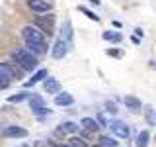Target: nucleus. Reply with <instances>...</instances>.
<instances>
[{"instance_id":"1","label":"nucleus","mask_w":156,"mask_h":147,"mask_svg":"<svg viewBox=\"0 0 156 147\" xmlns=\"http://www.w3.org/2000/svg\"><path fill=\"white\" fill-rule=\"evenodd\" d=\"M12 59H14V61H16L18 65L23 69V71H35L37 65H39L37 57H35V55H31V53H29L26 47L16 49V51L12 53Z\"/></svg>"},{"instance_id":"2","label":"nucleus","mask_w":156,"mask_h":147,"mask_svg":"<svg viewBox=\"0 0 156 147\" xmlns=\"http://www.w3.org/2000/svg\"><path fill=\"white\" fill-rule=\"evenodd\" d=\"M33 26H35L43 36H47V37L53 36V32H55V14L47 12L45 16H37L35 22H33Z\"/></svg>"},{"instance_id":"3","label":"nucleus","mask_w":156,"mask_h":147,"mask_svg":"<svg viewBox=\"0 0 156 147\" xmlns=\"http://www.w3.org/2000/svg\"><path fill=\"white\" fill-rule=\"evenodd\" d=\"M12 81H16L14 75V63H0V88H8Z\"/></svg>"},{"instance_id":"4","label":"nucleus","mask_w":156,"mask_h":147,"mask_svg":"<svg viewBox=\"0 0 156 147\" xmlns=\"http://www.w3.org/2000/svg\"><path fill=\"white\" fill-rule=\"evenodd\" d=\"M22 37L26 39V43H45V36L35 26H26L22 29Z\"/></svg>"},{"instance_id":"5","label":"nucleus","mask_w":156,"mask_h":147,"mask_svg":"<svg viewBox=\"0 0 156 147\" xmlns=\"http://www.w3.org/2000/svg\"><path fill=\"white\" fill-rule=\"evenodd\" d=\"M70 45H72V43H68V41H65V39L58 37L57 43H55V47H53V57H55V59H62L68 51H70Z\"/></svg>"},{"instance_id":"6","label":"nucleus","mask_w":156,"mask_h":147,"mask_svg":"<svg viewBox=\"0 0 156 147\" xmlns=\"http://www.w3.org/2000/svg\"><path fill=\"white\" fill-rule=\"evenodd\" d=\"M27 6L31 8L33 12H37V14H47V12H51V2H49V0H29Z\"/></svg>"},{"instance_id":"7","label":"nucleus","mask_w":156,"mask_h":147,"mask_svg":"<svg viewBox=\"0 0 156 147\" xmlns=\"http://www.w3.org/2000/svg\"><path fill=\"white\" fill-rule=\"evenodd\" d=\"M111 127V131H113L115 135H119V137H123V139H127L129 137V126L125 124V122H121V120H113L109 124Z\"/></svg>"},{"instance_id":"8","label":"nucleus","mask_w":156,"mask_h":147,"mask_svg":"<svg viewBox=\"0 0 156 147\" xmlns=\"http://www.w3.org/2000/svg\"><path fill=\"white\" fill-rule=\"evenodd\" d=\"M2 135L4 137H26L27 130H23V127H20V126H6L2 130Z\"/></svg>"},{"instance_id":"9","label":"nucleus","mask_w":156,"mask_h":147,"mask_svg":"<svg viewBox=\"0 0 156 147\" xmlns=\"http://www.w3.org/2000/svg\"><path fill=\"white\" fill-rule=\"evenodd\" d=\"M43 88H45L47 94H57L61 92V82L57 78H51V77H45V82H43Z\"/></svg>"},{"instance_id":"10","label":"nucleus","mask_w":156,"mask_h":147,"mask_svg":"<svg viewBox=\"0 0 156 147\" xmlns=\"http://www.w3.org/2000/svg\"><path fill=\"white\" fill-rule=\"evenodd\" d=\"M26 49L31 53V55L41 57V55L47 53V43H26Z\"/></svg>"},{"instance_id":"11","label":"nucleus","mask_w":156,"mask_h":147,"mask_svg":"<svg viewBox=\"0 0 156 147\" xmlns=\"http://www.w3.org/2000/svg\"><path fill=\"white\" fill-rule=\"evenodd\" d=\"M55 104L57 106H72V104H74V96L68 94V92H57Z\"/></svg>"},{"instance_id":"12","label":"nucleus","mask_w":156,"mask_h":147,"mask_svg":"<svg viewBox=\"0 0 156 147\" xmlns=\"http://www.w3.org/2000/svg\"><path fill=\"white\" fill-rule=\"evenodd\" d=\"M80 127L94 134V131H98V127H100V126H98V122L94 120V118H82V120H80Z\"/></svg>"},{"instance_id":"13","label":"nucleus","mask_w":156,"mask_h":147,"mask_svg":"<svg viewBox=\"0 0 156 147\" xmlns=\"http://www.w3.org/2000/svg\"><path fill=\"white\" fill-rule=\"evenodd\" d=\"M123 102H125V106L129 108V110H133V112H140V108H143L140 100H139V98H135V96H125Z\"/></svg>"},{"instance_id":"14","label":"nucleus","mask_w":156,"mask_h":147,"mask_svg":"<svg viewBox=\"0 0 156 147\" xmlns=\"http://www.w3.org/2000/svg\"><path fill=\"white\" fill-rule=\"evenodd\" d=\"M72 37H74V33H72V24L66 22L62 24V32H61V39H65V41H68V43H72Z\"/></svg>"},{"instance_id":"15","label":"nucleus","mask_w":156,"mask_h":147,"mask_svg":"<svg viewBox=\"0 0 156 147\" xmlns=\"http://www.w3.org/2000/svg\"><path fill=\"white\" fill-rule=\"evenodd\" d=\"M29 100V108H31V110H37V108H41V106H45V100H43L41 96L39 94H31L27 98Z\"/></svg>"},{"instance_id":"16","label":"nucleus","mask_w":156,"mask_h":147,"mask_svg":"<svg viewBox=\"0 0 156 147\" xmlns=\"http://www.w3.org/2000/svg\"><path fill=\"white\" fill-rule=\"evenodd\" d=\"M45 77H47V69H39V71L35 73V75H33V77H31V78H29V81L26 82V86H31V85H35V82L43 81Z\"/></svg>"},{"instance_id":"17","label":"nucleus","mask_w":156,"mask_h":147,"mask_svg":"<svg viewBox=\"0 0 156 147\" xmlns=\"http://www.w3.org/2000/svg\"><path fill=\"white\" fill-rule=\"evenodd\" d=\"M148 139H150V134L146 130H143L139 134V137H136V145H139V147H146V145H148Z\"/></svg>"},{"instance_id":"18","label":"nucleus","mask_w":156,"mask_h":147,"mask_svg":"<svg viewBox=\"0 0 156 147\" xmlns=\"http://www.w3.org/2000/svg\"><path fill=\"white\" fill-rule=\"evenodd\" d=\"M33 92H27V90H23V92H18V94H14V96H10L8 98V102H22V100H27L29 96H31Z\"/></svg>"},{"instance_id":"19","label":"nucleus","mask_w":156,"mask_h":147,"mask_svg":"<svg viewBox=\"0 0 156 147\" xmlns=\"http://www.w3.org/2000/svg\"><path fill=\"white\" fill-rule=\"evenodd\" d=\"M78 127H80V126L74 124V122H65V124L61 126V130L65 131V134H76V131H78Z\"/></svg>"},{"instance_id":"20","label":"nucleus","mask_w":156,"mask_h":147,"mask_svg":"<svg viewBox=\"0 0 156 147\" xmlns=\"http://www.w3.org/2000/svg\"><path fill=\"white\" fill-rule=\"evenodd\" d=\"M68 147H88V143L84 141V137L74 135V137H70V141H68Z\"/></svg>"},{"instance_id":"21","label":"nucleus","mask_w":156,"mask_h":147,"mask_svg":"<svg viewBox=\"0 0 156 147\" xmlns=\"http://www.w3.org/2000/svg\"><path fill=\"white\" fill-rule=\"evenodd\" d=\"M100 145H104V147H117V141L113 139V137H107V135H104L100 139Z\"/></svg>"},{"instance_id":"22","label":"nucleus","mask_w":156,"mask_h":147,"mask_svg":"<svg viewBox=\"0 0 156 147\" xmlns=\"http://www.w3.org/2000/svg\"><path fill=\"white\" fill-rule=\"evenodd\" d=\"M104 39H109V41H121V33H111V32H104Z\"/></svg>"},{"instance_id":"23","label":"nucleus","mask_w":156,"mask_h":147,"mask_svg":"<svg viewBox=\"0 0 156 147\" xmlns=\"http://www.w3.org/2000/svg\"><path fill=\"white\" fill-rule=\"evenodd\" d=\"M33 114H37V116H51V110H49V108H45V106H41V108H37V110H31Z\"/></svg>"},{"instance_id":"24","label":"nucleus","mask_w":156,"mask_h":147,"mask_svg":"<svg viewBox=\"0 0 156 147\" xmlns=\"http://www.w3.org/2000/svg\"><path fill=\"white\" fill-rule=\"evenodd\" d=\"M80 12H84V14H86V16H88V18H90V20H94V22H100V18H98V16H96V14H94V12H90V10H86L84 6H80Z\"/></svg>"},{"instance_id":"25","label":"nucleus","mask_w":156,"mask_h":147,"mask_svg":"<svg viewBox=\"0 0 156 147\" xmlns=\"http://www.w3.org/2000/svg\"><path fill=\"white\" fill-rule=\"evenodd\" d=\"M144 114H146V120H148V124L152 126V124H154V118H152V106H146Z\"/></svg>"},{"instance_id":"26","label":"nucleus","mask_w":156,"mask_h":147,"mask_svg":"<svg viewBox=\"0 0 156 147\" xmlns=\"http://www.w3.org/2000/svg\"><path fill=\"white\" fill-rule=\"evenodd\" d=\"M105 110L109 112V114H117V106L113 104V102H109V100L105 102Z\"/></svg>"},{"instance_id":"27","label":"nucleus","mask_w":156,"mask_h":147,"mask_svg":"<svg viewBox=\"0 0 156 147\" xmlns=\"http://www.w3.org/2000/svg\"><path fill=\"white\" fill-rule=\"evenodd\" d=\"M96 122H100L101 126H107V120L104 118V114H100V116H98V120H96Z\"/></svg>"},{"instance_id":"28","label":"nucleus","mask_w":156,"mask_h":147,"mask_svg":"<svg viewBox=\"0 0 156 147\" xmlns=\"http://www.w3.org/2000/svg\"><path fill=\"white\" fill-rule=\"evenodd\" d=\"M94 147H104V145H100V143H98V145H94Z\"/></svg>"},{"instance_id":"29","label":"nucleus","mask_w":156,"mask_h":147,"mask_svg":"<svg viewBox=\"0 0 156 147\" xmlns=\"http://www.w3.org/2000/svg\"><path fill=\"white\" fill-rule=\"evenodd\" d=\"M57 147H68V145H57Z\"/></svg>"}]
</instances>
